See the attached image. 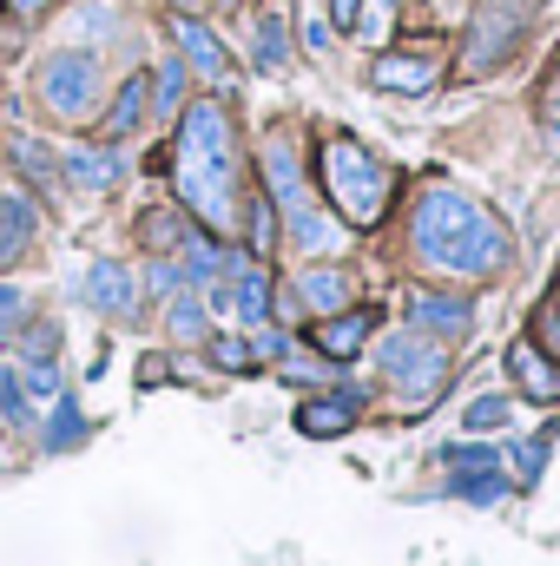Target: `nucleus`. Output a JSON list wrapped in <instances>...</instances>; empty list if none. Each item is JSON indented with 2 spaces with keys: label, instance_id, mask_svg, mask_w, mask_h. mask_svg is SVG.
Here are the masks:
<instances>
[{
  "label": "nucleus",
  "instance_id": "1",
  "mask_svg": "<svg viewBox=\"0 0 560 566\" xmlns=\"http://www.w3.org/2000/svg\"><path fill=\"white\" fill-rule=\"evenodd\" d=\"M409 238H416V251L428 264H442V271H455V277H488V271L508 264V231H501V218L481 211V205H468V198L448 191V185H435V191L416 198Z\"/></svg>",
  "mask_w": 560,
  "mask_h": 566
},
{
  "label": "nucleus",
  "instance_id": "2",
  "mask_svg": "<svg viewBox=\"0 0 560 566\" xmlns=\"http://www.w3.org/2000/svg\"><path fill=\"white\" fill-rule=\"evenodd\" d=\"M172 178H178L185 211H198L211 231L231 224V119L218 113V99L185 106L178 145H172Z\"/></svg>",
  "mask_w": 560,
  "mask_h": 566
},
{
  "label": "nucleus",
  "instance_id": "3",
  "mask_svg": "<svg viewBox=\"0 0 560 566\" xmlns=\"http://www.w3.org/2000/svg\"><path fill=\"white\" fill-rule=\"evenodd\" d=\"M541 20V0H475V20L462 33V53H455V73L462 80H481L495 66L515 60V46L535 33Z\"/></svg>",
  "mask_w": 560,
  "mask_h": 566
},
{
  "label": "nucleus",
  "instance_id": "4",
  "mask_svg": "<svg viewBox=\"0 0 560 566\" xmlns=\"http://www.w3.org/2000/svg\"><path fill=\"white\" fill-rule=\"evenodd\" d=\"M323 185H330V198H336V211L350 224H376L383 205H390V165L356 139L323 145Z\"/></svg>",
  "mask_w": 560,
  "mask_h": 566
},
{
  "label": "nucleus",
  "instance_id": "5",
  "mask_svg": "<svg viewBox=\"0 0 560 566\" xmlns=\"http://www.w3.org/2000/svg\"><path fill=\"white\" fill-rule=\"evenodd\" d=\"M376 369L403 389V402H428L435 389H442V376H448V356L416 336V329H403V336H390L383 349H376Z\"/></svg>",
  "mask_w": 560,
  "mask_h": 566
},
{
  "label": "nucleus",
  "instance_id": "6",
  "mask_svg": "<svg viewBox=\"0 0 560 566\" xmlns=\"http://www.w3.org/2000/svg\"><path fill=\"white\" fill-rule=\"evenodd\" d=\"M40 99L60 119L93 113L100 106V60L93 53H53V60H40Z\"/></svg>",
  "mask_w": 560,
  "mask_h": 566
},
{
  "label": "nucleus",
  "instance_id": "7",
  "mask_svg": "<svg viewBox=\"0 0 560 566\" xmlns=\"http://www.w3.org/2000/svg\"><path fill=\"white\" fill-rule=\"evenodd\" d=\"M370 86L403 93V99L435 93V60H428V53H376V60H370Z\"/></svg>",
  "mask_w": 560,
  "mask_h": 566
},
{
  "label": "nucleus",
  "instance_id": "8",
  "mask_svg": "<svg viewBox=\"0 0 560 566\" xmlns=\"http://www.w3.org/2000/svg\"><path fill=\"white\" fill-rule=\"evenodd\" d=\"M370 336H376V310H343V316H323V323H317V349H323L330 363L363 356Z\"/></svg>",
  "mask_w": 560,
  "mask_h": 566
},
{
  "label": "nucleus",
  "instance_id": "9",
  "mask_svg": "<svg viewBox=\"0 0 560 566\" xmlns=\"http://www.w3.org/2000/svg\"><path fill=\"white\" fill-rule=\"evenodd\" d=\"M86 303H93L100 316H133V310H139L133 271H126V264H113V258H100V264L86 271Z\"/></svg>",
  "mask_w": 560,
  "mask_h": 566
},
{
  "label": "nucleus",
  "instance_id": "10",
  "mask_svg": "<svg viewBox=\"0 0 560 566\" xmlns=\"http://www.w3.org/2000/svg\"><path fill=\"white\" fill-rule=\"evenodd\" d=\"M508 376H515L535 402H554V396H560L554 356H548V349H535V343H515V349H508Z\"/></svg>",
  "mask_w": 560,
  "mask_h": 566
},
{
  "label": "nucleus",
  "instance_id": "11",
  "mask_svg": "<svg viewBox=\"0 0 560 566\" xmlns=\"http://www.w3.org/2000/svg\"><path fill=\"white\" fill-rule=\"evenodd\" d=\"M172 33H178L185 60H191L205 80H231V53L218 46V33H211V27H198V20H172Z\"/></svg>",
  "mask_w": 560,
  "mask_h": 566
},
{
  "label": "nucleus",
  "instance_id": "12",
  "mask_svg": "<svg viewBox=\"0 0 560 566\" xmlns=\"http://www.w3.org/2000/svg\"><path fill=\"white\" fill-rule=\"evenodd\" d=\"M350 422H356V389H343V396H317V402H303V409H297V428H303L310 441L343 434Z\"/></svg>",
  "mask_w": 560,
  "mask_h": 566
},
{
  "label": "nucleus",
  "instance_id": "13",
  "mask_svg": "<svg viewBox=\"0 0 560 566\" xmlns=\"http://www.w3.org/2000/svg\"><path fill=\"white\" fill-rule=\"evenodd\" d=\"M7 158L33 178V191H60V158L46 151L40 139H27V133H7Z\"/></svg>",
  "mask_w": 560,
  "mask_h": 566
},
{
  "label": "nucleus",
  "instance_id": "14",
  "mask_svg": "<svg viewBox=\"0 0 560 566\" xmlns=\"http://www.w3.org/2000/svg\"><path fill=\"white\" fill-rule=\"evenodd\" d=\"M409 316H416V329H442V336H462V329L475 323V310H468L462 296H416Z\"/></svg>",
  "mask_w": 560,
  "mask_h": 566
},
{
  "label": "nucleus",
  "instance_id": "15",
  "mask_svg": "<svg viewBox=\"0 0 560 566\" xmlns=\"http://www.w3.org/2000/svg\"><path fill=\"white\" fill-rule=\"evenodd\" d=\"M265 185L278 191V205H283V211L310 198V191H303V178H297V151H290L283 139H271V145H265Z\"/></svg>",
  "mask_w": 560,
  "mask_h": 566
},
{
  "label": "nucleus",
  "instance_id": "16",
  "mask_svg": "<svg viewBox=\"0 0 560 566\" xmlns=\"http://www.w3.org/2000/svg\"><path fill=\"white\" fill-rule=\"evenodd\" d=\"M66 171H73V185H80V191H106V185L120 178V151L80 145V151H66Z\"/></svg>",
  "mask_w": 560,
  "mask_h": 566
},
{
  "label": "nucleus",
  "instance_id": "17",
  "mask_svg": "<svg viewBox=\"0 0 560 566\" xmlns=\"http://www.w3.org/2000/svg\"><path fill=\"white\" fill-rule=\"evenodd\" d=\"M27 244H33V205L13 198V191H0V264L20 258Z\"/></svg>",
  "mask_w": 560,
  "mask_h": 566
},
{
  "label": "nucleus",
  "instance_id": "18",
  "mask_svg": "<svg viewBox=\"0 0 560 566\" xmlns=\"http://www.w3.org/2000/svg\"><path fill=\"white\" fill-rule=\"evenodd\" d=\"M145 106H152V80H126V86H120V99H113V113H106V139L139 133Z\"/></svg>",
  "mask_w": 560,
  "mask_h": 566
},
{
  "label": "nucleus",
  "instance_id": "19",
  "mask_svg": "<svg viewBox=\"0 0 560 566\" xmlns=\"http://www.w3.org/2000/svg\"><path fill=\"white\" fill-rule=\"evenodd\" d=\"M290 238H297L303 251H336V238H343V231H336L310 198H303V205H290Z\"/></svg>",
  "mask_w": 560,
  "mask_h": 566
},
{
  "label": "nucleus",
  "instance_id": "20",
  "mask_svg": "<svg viewBox=\"0 0 560 566\" xmlns=\"http://www.w3.org/2000/svg\"><path fill=\"white\" fill-rule=\"evenodd\" d=\"M297 296H303L317 316H330V310H343L350 277H343V271H303V277H297Z\"/></svg>",
  "mask_w": 560,
  "mask_h": 566
},
{
  "label": "nucleus",
  "instance_id": "21",
  "mask_svg": "<svg viewBox=\"0 0 560 566\" xmlns=\"http://www.w3.org/2000/svg\"><path fill=\"white\" fill-rule=\"evenodd\" d=\"M448 494H455V501H475V507H495V501L508 494V481H501L495 468H455Z\"/></svg>",
  "mask_w": 560,
  "mask_h": 566
},
{
  "label": "nucleus",
  "instance_id": "22",
  "mask_svg": "<svg viewBox=\"0 0 560 566\" xmlns=\"http://www.w3.org/2000/svg\"><path fill=\"white\" fill-rule=\"evenodd\" d=\"M145 244H152V251H158V258H172V251H185V244H191V231H185V218H178V211H145Z\"/></svg>",
  "mask_w": 560,
  "mask_h": 566
},
{
  "label": "nucleus",
  "instance_id": "23",
  "mask_svg": "<svg viewBox=\"0 0 560 566\" xmlns=\"http://www.w3.org/2000/svg\"><path fill=\"white\" fill-rule=\"evenodd\" d=\"M231 303H238V316L271 323V277H265V271H245V277H238V290H231Z\"/></svg>",
  "mask_w": 560,
  "mask_h": 566
},
{
  "label": "nucleus",
  "instance_id": "24",
  "mask_svg": "<svg viewBox=\"0 0 560 566\" xmlns=\"http://www.w3.org/2000/svg\"><path fill=\"white\" fill-rule=\"evenodd\" d=\"M283 60H290V33H283V13L271 7V13L258 20V66H265V73H278Z\"/></svg>",
  "mask_w": 560,
  "mask_h": 566
},
{
  "label": "nucleus",
  "instance_id": "25",
  "mask_svg": "<svg viewBox=\"0 0 560 566\" xmlns=\"http://www.w3.org/2000/svg\"><path fill=\"white\" fill-rule=\"evenodd\" d=\"M152 106H158V113H178V106H185V60H165V66L152 73Z\"/></svg>",
  "mask_w": 560,
  "mask_h": 566
},
{
  "label": "nucleus",
  "instance_id": "26",
  "mask_svg": "<svg viewBox=\"0 0 560 566\" xmlns=\"http://www.w3.org/2000/svg\"><path fill=\"white\" fill-rule=\"evenodd\" d=\"M80 434H86V416H80V402H73V396H60L46 441H53V448H80Z\"/></svg>",
  "mask_w": 560,
  "mask_h": 566
},
{
  "label": "nucleus",
  "instance_id": "27",
  "mask_svg": "<svg viewBox=\"0 0 560 566\" xmlns=\"http://www.w3.org/2000/svg\"><path fill=\"white\" fill-rule=\"evenodd\" d=\"M106 27H113V7H106V0H86V7L66 13V33H73V40H100Z\"/></svg>",
  "mask_w": 560,
  "mask_h": 566
},
{
  "label": "nucleus",
  "instance_id": "28",
  "mask_svg": "<svg viewBox=\"0 0 560 566\" xmlns=\"http://www.w3.org/2000/svg\"><path fill=\"white\" fill-rule=\"evenodd\" d=\"M211 363H218V369H231V376H245V369H258V356H251V343H238V336H218V343H211Z\"/></svg>",
  "mask_w": 560,
  "mask_h": 566
},
{
  "label": "nucleus",
  "instance_id": "29",
  "mask_svg": "<svg viewBox=\"0 0 560 566\" xmlns=\"http://www.w3.org/2000/svg\"><path fill=\"white\" fill-rule=\"evenodd\" d=\"M508 454H515V474H521V481H541V468H548V434H535V441H515Z\"/></svg>",
  "mask_w": 560,
  "mask_h": 566
},
{
  "label": "nucleus",
  "instance_id": "30",
  "mask_svg": "<svg viewBox=\"0 0 560 566\" xmlns=\"http://www.w3.org/2000/svg\"><path fill=\"white\" fill-rule=\"evenodd\" d=\"M442 461H448V468H495L501 454H495L488 441H455V448H442Z\"/></svg>",
  "mask_w": 560,
  "mask_h": 566
},
{
  "label": "nucleus",
  "instance_id": "31",
  "mask_svg": "<svg viewBox=\"0 0 560 566\" xmlns=\"http://www.w3.org/2000/svg\"><path fill=\"white\" fill-rule=\"evenodd\" d=\"M462 422L475 428V434H481V428H501V422H508V402H501V396H475Z\"/></svg>",
  "mask_w": 560,
  "mask_h": 566
},
{
  "label": "nucleus",
  "instance_id": "32",
  "mask_svg": "<svg viewBox=\"0 0 560 566\" xmlns=\"http://www.w3.org/2000/svg\"><path fill=\"white\" fill-rule=\"evenodd\" d=\"M278 244V218H271V198L251 205V251H271Z\"/></svg>",
  "mask_w": 560,
  "mask_h": 566
},
{
  "label": "nucleus",
  "instance_id": "33",
  "mask_svg": "<svg viewBox=\"0 0 560 566\" xmlns=\"http://www.w3.org/2000/svg\"><path fill=\"white\" fill-rule=\"evenodd\" d=\"M165 323H172V336H205V303H191V296H185V303H172V316H165Z\"/></svg>",
  "mask_w": 560,
  "mask_h": 566
},
{
  "label": "nucleus",
  "instance_id": "34",
  "mask_svg": "<svg viewBox=\"0 0 560 566\" xmlns=\"http://www.w3.org/2000/svg\"><path fill=\"white\" fill-rule=\"evenodd\" d=\"M251 356H258V363H278V356H290V336H283V329H271V323H258Z\"/></svg>",
  "mask_w": 560,
  "mask_h": 566
},
{
  "label": "nucleus",
  "instance_id": "35",
  "mask_svg": "<svg viewBox=\"0 0 560 566\" xmlns=\"http://www.w3.org/2000/svg\"><path fill=\"white\" fill-rule=\"evenodd\" d=\"M0 416H7V422H27V396H20V376H13V369L0 376Z\"/></svg>",
  "mask_w": 560,
  "mask_h": 566
},
{
  "label": "nucleus",
  "instance_id": "36",
  "mask_svg": "<svg viewBox=\"0 0 560 566\" xmlns=\"http://www.w3.org/2000/svg\"><path fill=\"white\" fill-rule=\"evenodd\" d=\"M535 329H541V349L560 356V303H541V310H535Z\"/></svg>",
  "mask_w": 560,
  "mask_h": 566
},
{
  "label": "nucleus",
  "instance_id": "37",
  "mask_svg": "<svg viewBox=\"0 0 560 566\" xmlns=\"http://www.w3.org/2000/svg\"><path fill=\"white\" fill-rule=\"evenodd\" d=\"M27 363H53V323H33L27 329Z\"/></svg>",
  "mask_w": 560,
  "mask_h": 566
},
{
  "label": "nucleus",
  "instance_id": "38",
  "mask_svg": "<svg viewBox=\"0 0 560 566\" xmlns=\"http://www.w3.org/2000/svg\"><path fill=\"white\" fill-rule=\"evenodd\" d=\"M27 389H33V396H60V369H53V363H33V369H27Z\"/></svg>",
  "mask_w": 560,
  "mask_h": 566
},
{
  "label": "nucleus",
  "instance_id": "39",
  "mask_svg": "<svg viewBox=\"0 0 560 566\" xmlns=\"http://www.w3.org/2000/svg\"><path fill=\"white\" fill-rule=\"evenodd\" d=\"M303 46H310V53H323V46H330V20H323V13L303 27Z\"/></svg>",
  "mask_w": 560,
  "mask_h": 566
},
{
  "label": "nucleus",
  "instance_id": "40",
  "mask_svg": "<svg viewBox=\"0 0 560 566\" xmlns=\"http://www.w3.org/2000/svg\"><path fill=\"white\" fill-rule=\"evenodd\" d=\"M356 13H363V0H330V27H356Z\"/></svg>",
  "mask_w": 560,
  "mask_h": 566
},
{
  "label": "nucleus",
  "instance_id": "41",
  "mask_svg": "<svg viewBox=\"0 0 560 566\" xmlns=\"http://www.w3.org/2000/svg\"><path fill=\"white\" fill-rule=\"evenodd\" d=\"M13 310H20V290H7V283H0V329H7V316H13Z\"/></svg>",
  "mask_w": 560,
  "mask_h": 566
},
{
  "label": "nucleus",
  "instance_id": "42",
  "mask_svg": "<svg viewBox=\"0 0 560 566\" xmlns=\"http://www.w3.org/2000/svg\"><path fill=\"white\" fill-rule=\"evenodd\" d=\"M548 126H554V139H560V80H554V93H548Z\"/></svg>",
  "mask_w": 560,
  "mask_h": 566
},
{
  "label": "nucleus",
  "instance_id": "43",
  "mask_svg": "<svg viewBox=\"0 0 560 566\" xmlns=\"http://www.w3.org/2000/svg\"><path fill=\"white\" fill-rule=\"evenodd\" d=\"M13 7H20V13H40V7H46V0H13Z\"/></svg>",
  "mask_w": 560,
  "mask_h": 566
},
{
  "label": "nucleus",
  "instance_id": "44",
  "mask_svg": "<svg viewBox=\"0 0 560 566\" xmlns=\"http://www.w3.org/2000/svg\"><path fill=\"white\" fill-rule=\"evenodd\" d=\"M178 7H191V0H178Z\"/></svg>",
  "mask_w": 560,
  "mask_h": 566
},
{
  "label": "nucleus",
  "instance_id": "45",
  "mask_svg": "<svg viewBox=\"0 0 560 566\" xmlns=\"http://www.w3.org/2000/svg\"><path fill=\"white\" fill-rule=\"evenodd\" d=\"M554 303H560V296H554Z\"/></svg>",
  "mask_w": 560,
  "mask_h": 566
}]
</instances>
